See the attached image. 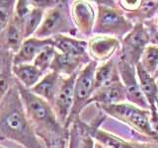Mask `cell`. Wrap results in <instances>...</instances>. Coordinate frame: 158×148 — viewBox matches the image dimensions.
I'll use <instances>...</instances> for the list:
<instances>
[{
	"mask_svg": "<svg viewBox=\"0 0 158 148\" xmlns=\"http://www.w3.org/2000/svg\"><path fill=\"white\" fill-rule=\"evenodd\" d=\"M25 41L24 29L21 21L15 16L7 28L0 34V44L9 53H17Z\"/></svg>",
	"mask_w": 158,
	"mask_h": 148,
	"instance_id": "cell-17",
	"label": "cell"
},
{
	"mask_svg": "<svg viewBox=\"0 0 158 148\" xmlns=\"http://www.w3.org/2000/svg\"><path fill=\"white\" fill-rule=\"evenodd\" d=\"M78 73L69 77H64L61 82L60 88L53 103L52 109L56 113L59 122L65 127L68 117L70 115L73 102H74V86Z\"/></svg>",
	"mask_w": 158,
	"mask_h": 148,
	"instance_id": "cell-9",
	"label": "cell"
},
{
	"mask_svg": "<svg viewBox=\"0 0 158 148\" xmlns=\"http://www.w3.org/2000/svg\"><path fill=\"white\" fill-rule=\"evenodd\" d=\"M97 66L98 63L92 60L78 72L74 86L73 107L65 125L67 130L80 118V113L89 105V100L95 92V71Z\"/></svg>",
	"mask_w": 158,
	"mask_h": 148,
	"instance_id": "cell-6",
	"label": "cell"
},
{
	"mask_svg": "<svg viewBox=\"0 0 158 148\" xmlns=\"http://www.w3.org/2000/svg\"><path fill=\"white\" fill-rule=\"evenodd\" d=\"M56 49L53 46H48L44 47L43 51L38 54V56L35 58L33 64L40 70L43 71L44 74L48 73L51 69L52 62L56 56Z\"/></svg>",
	"mask_w": 158,
	"mask_h": 148,
	"instance_id": "cell-24",
	"label": "cell"
},
{
	"mask_svg": "<svg viewBox=\"0 0 158 148\" xmlns=\"http://www.w3.org/2000/svg\"><path fill=\"white\" fill-rule=\"evenodd\" d=\"M67 141L68 139H62L53 143H49V144H46V148H66L68 147L66 146Z\"/></svg>",
	"mask_w": 158,
	"mask_h": 148,
	"instance_id": "cell-31",
	"label": "cell"
},
{
	"mask_svg": "<svg viewBox=\"0 0 158 148\" xmlns=\"http://www.w3.org/2000/svg\"><path fill=\"white\" fill-rule=\"evenodd\" d=\"M118 69L121 80L125 86L127 93V100L132 105H135L144 110H149V106L141 92L139 81L136 74V66L118 59Z\"/></svg>",
	"mask_w": 158,
	"mask_h": 148,
	"instance_id": "cell-8",
	"label": "cell"
},
{
	"mask_svg": "<svg viewBox=\"0 0 158 148\" xmlns=\"http://www.w3.org/2000/svg\"><path fill=\"white\" fill-rule=\"evenodd\" d=\"M16 84L28 120L37 136L44 141V145L62 139H69V130L59 122L52 107L18 81Z\"/></svg>",
	"mask_w": 158,
	"mask_h": 148,
	"instance_id": "cell-2",
	"label": "cell"
},
{
	"mask_svg": "<svg viewBox=\"0 0 158 148\" xmlns=\"http://www.w3.org/2000/svg\"><path fill=\"white\" fill-rule=\"evenodd\" d=\"M157 84H158V83H157Z\"/></svg>",
	"mask_w": 158,
	"mask_h": 148,
	"instance_id": "cell-36",
	"label": "cell"
},
{
	"mask_svg": "<svg viewBox=\"0 0 158 148\" xmlns=\"http://www.w3.org/2000/svg\"><path fill=\"white\" fill-rule=\"evenodd\" d=\"M12 74L17 78L18 82L27 89L36 86L44 75L43 71L32 63L12 65Z\"/></svg>",
	"mask_w": 158,
	"mask_h": 148,
	"instance_id": "cell-19",
	"label": "cell"
},
{
	"mask_svg": "<svg viewBox=\"0 0 158 148\" xmlns=\"http://www.w3.org/2000/svg\"><path fill=\"white\" fill-rule=\"evenodd\" d=\"M94 148H107V147H105L104 145L100 144V143H98V142H95V145H94Z\"/></svg>",
	"mask_w": 158,
	"mask_h": 148,
	"instance_id": "cell-33",
	"label": "cell"
},
{
	"mask_svg": "<svg viewBox=\"0 0 158 148\" xmlns=\"http://www.w3.org/2000/svg\"><path fill=\"white\" fill-rule=\"evenodd\" d=\"M98 107L107 115L126 123L137 132L150 138L151 141L158 142V133L152 127L149 110H144L128 103L102 105Z\"/></svg>",
	"mask_w": 158,
	"mask_h": 148,
	"instance_id": "cell-3",
	"label": "cell"
},
{
	"mask_svg": "<svg viewBox=\"0 0 158 148\" xmlns=\"http://www.w3.org/2000/svg\"><path fill=\"white\" fill-rule=\"evenodd\" d=\"M136 74L141 92L149 106L152 127L158 133V84L154 77L147 73L139 63L136 66Z\"/></svg>",
	"mask_w": 158,
	"mask_h": 148,
	"instance_id": "cell-10",
	"label": "cell"
},
{
	"mask_svg": "<svg viewBox=\"0 0 158 148\" xmlns=\"http://www.w3.org/2000/svg\"><path fill=\"white\" fill-rule=\"evenodd\" d=\"M11 74H12V59L6 62L4 67L0 70V103L3 100V98L6 96L7 92L11 87Z\"/></svg>",
	"mask_w": 158,
	"mask_h": 148,
	"instance_id": "cell-26",
	"label": "cell"
},
{
	"mask_svg": "<svg viewBox=\"0 0 158 148\" xmlns=\"http://www.w3.org/2000/svg\"><path fill=\"white\" fill-rule=\"evenodd\" d=\"M121 79L118 69V62L113 58L99 64L95 71V90L112 81Z\"/></svg>",
	"mask_w": 158,
	"mask_h": 148,
	"instance_id": "cell-20",
	"label": "cell"
},
{
	"mask_svg": "<svg viewBox=\"0 0 158 148\" xmlns=\"http://www.w3.org/2000/svg\"><path fill=\"white\" fill-rule=\"evenodd\" d=\"M92 60L89 58L74 57L56 51L49 71H54L63 77H69L78 73Z\"/></svg>",
	"mask_w": 158,
	"mask_h": 148,
	"instance_id": "cell-15",
	"label": "cell"
},
{
	"mask_svg": "<svg viewBox=\"0 0 158 148\" xmlns=\"http://www.w3.org/2000/svg\"><path fill=\"white\" fill-rule=\"evenodd\" d=\"M142 0H120L117 1L118 7L125 14L133 13L140 7Z\"/></svg>",
	"mask_w": 158,
	"mask_h": 148,
	"instance_id": "cell-27",
	"label": "cell"
},
{
	"mask_svg": "<svg viewBox=\"0 0 158 148\" xmlns=\"http://www.w3.org/2000/svg\"><path fill=\"white\" fill-rule=\"evenodd\" d=\"M80 141V130L76 125H72L69 128V139L67 148H78Z\"/></svg>",
	"mask_w": 158,
	"mask_h": 148,
	"instance_id": "cell-28",
	"label": "cell"
},
{
	"mask_svg": "<svg viewBox=\"0 0 158 148\" xmlns=\"http://www.w3.org/2000/svg\"><path fill=\"white\" fill-rule=\"evenodd\" d=\"M0 148H3V147H0Z\"/></svg>",
	"mask_w": 158,
	"mask_h": 148,
	"instance_id": "cell-35",
	"label": "cell"
},
{
	"mask_svg": "<svg viewBox=\"0 0 158 148\" xmlns=\"http://www.w3.org/2000/svg\"><path fill=\"white\" fill-rule=\"evenodd\" d=\"M80 130V141H79L78 148H94L95 142H94L93 138L81 130Z\"/></svg>",
	"mask_w": 158,
	"mask_h": 148,
	"instance_id": "cell-29",
	"label": "cell"
},
{
	"mask_svg": "<svg viewBox=\"0 0 158 148\" xmlns=\"http://www.w3.org/2000/svg\"><path fill=\"white\" fill-rule=\"evenodd\" d=\"M48 46H53L52 39H38L32 37L25 39L18 52L12 57V65L31 63L38 54Z\"/></svg>",
	"mask_w": 158,
	"mask_h": 148,
	"instance_id": "cell-14",
	"label": "cell"
},
{
	"mask_svg": "<svg viewBox=\"0 0 158 148\" xmlns=\"http://www.w3.org/2000/svg\"><path fill=\"white\" fill-rule=\"evenodd\" d=\"M10 140L24 148H42L29 121L17 84L9 89L0 103V141Z\"/></svg>",
	"mask_w": 158,
	"mask_h": 148,
	"instance_id": "cell-1",
	"label": "cell"
},
{
	"mask_svg": "<svg viewBox=\"0 0 158 148\" xmlns=\"http://www.w3.org/2000/svg\"><path fill=\"white\" fill-rule=\"evenodd\" d=\"M127 100L126 89L121 79L112 81L94 92L89 100V104L96 103L98 106L116 105L122 104Z\"/></svg>",
	"mask_w": 158,
	"mask_h": 148,
	"instance_id": "cell-13",
	"label": "cell"
},
{
	"mask_svg": "<svg viewBox=\"0 0 158 148\" xmlns=\"http://www.w3.org/2000/svg\"><path fill=\"white\" fill-rule=\"evenodd\" d=\"M132 148H158V142L150 141V142H135L131 141Z\"/></svg>",
	"mask_w": 158,
	"mask_h": 148,
	"instance_id": "cell-30",
	"label": "cell"
},
{
	"mask_svg": "<svg viewBox=\"0 0 158 148\" xmlns=\"http://www.w3.org/2000/svg\"><path fill=\"white\" fill-rule=\"evenodd\" d=\"M44 12H46L44 9L37 7L33 4V9L31 10V12L29 13V15L22 23L25 39L32 38L33 35L36 34V32L38 31V29L40 28L43 22Z\"/></svg>",
	"mask_w": 158,
	"mask_h": 148,
	"instance_id": "cell-21",
	"label": "cell"
},
{
	"mask_svg": "<svg viewBox=\"0 0 158 148\" xmlns=\"http://www.w3.org/2000/svg\"><path fill=\"white\" fill-rule=\"evenodd\" d=\"M150 36L143 23H135L132 30L121 42L120 58L133 66L140 62L143 51L150 44Z\"/></svg>",
	"mask_w": 158,
	"mask_h": 148,
	"instance_id": "cell-7",
	"label": "cell"
},
{
	"mask_svg": "<svg viewBox=\"0 0 158 148\" xmlns=\"http://www.w3.org/2000/svg\"><path fill=\"white\" fill-rule=\"evenodd\" d=\"M70 14L76 30L84 37H90L96 22V12L91 2L76 0L70 4Z\"/></svg>",
	"mask_w": 158,
	"mask_h": 148,
	"instance_id": "cell-11",
	"label": "cell"
},
{
	"mask_svg": "<svg viewBox=\"0 0 158 148\" xmlns=\"http://www.w3.org/2000/svg\"><path fill=\"white\" fill-rule=\"evenodd\" d=\"M63 78V76L59 75L56 72L48 71L44 74L37 85L30 90L34 94H36L37 96L44 99V101H47L52 107Z\"/></svg>",
	"mask_w": 158,
	"mask_h": 148,
	"instance_id": "cell-16",
	"label": "cell"
},
{
	"mask_svg": "<svg viewBox=\"0 0 158 148\" xmlns=\"http://www.w3.org/2000/svg\"><path fill=\"white\" fill-rule=\"evenodd\" d=\"M153 77H154V79L156 80V82L158 83V69H157V71L155 72V74L153 75Z\"/></svg>",
	"mask_w": 158,
	"mask_h": 148,
	"instance_id": "cell-34",
	"label": "cell"
},
{
	"mask_svg": "<svg viewBox=\"0 0 158 148\" xmlns=\"http://www.w3.org/2000/svg\"><path fill=\"white\" fill-rule=\"evenodd\" d=\"M69 1H58L54 6L46 10L43 22L34 37L38 39H52L57 35H76L70 14Z\"/></svg>",
	"mask_w": 158,
	"mask_h": 148,
	"instance_id": "cell-5",
	"label": "cell"
},
{
	"mask_svg": "<svg viewBox=\"0 0 158 148\" xmlns=\"http://www.w3.org/2000/svg\"><path fill=\"white\" fill-rule=\"evenodd\" d=\"M52 39L53 41V47L57 51L74 57L91 59L88 53V42L69 35H57Z\"/></svg>",
	"mask_w": 158,
	"mask_h": 148,
	"instance_id": "cell-18",
	"label": "cell"
},
{
	"mask_svg": "<svg viewBox=\"0 0 158 148\" xmlns=\"http://www.w3.org/2000/svg\"><path fill=\"white\" fill-rule=\"evenodd\" d=\"M97 3V17L93 33L123 39L131 31L135 24L115 5L105 4V1Z\"/></svg>",
	"mask_w": 158,
	"mask_h": 148,
	"instance_id": "cell-4",
	"label": "cell"
},
{
	"mask_svg": "<svg viewBox=\"0 0 158 148\" xmlns=\"http://www.w3.org/2000/svg\"><path fill=\"white\" fill-rule=\"evenodd\" d=\"M121 48V41L114 37L95 35L88 42V53L91 60L106 62Z\"/></svg>",
	"mask_w": 158,
	"mask_h": 148,
	"instance_id": "cell-12",
	"label": "cell"
},
{
	"mask_svg": "<svg viewBox=\"0 0 158 148\" xmlns=\"http://www.w3.org/2000/svg\"><path fill=\"white\" fill-rule=\"evenodd\" d=\"M139 64L150 75H154L158 69V46L150 43L143 51Z\"/></svg>",
	"mask_w": 158,
	"mask_h": 148,
	"instance_id": "cell-23",
	"label": "cell"
},
{
	"mask_svg": "<svg viewBox=\"0 0 158 148\" xmlns=\"http://www.w3.org/2000/svg\"><path fill=\"white\" fill-rule=\"evenodd\" d=\"M16 1H0V34L7 28L15 14Z\"/></svg>",
	"mask_w": 158,
	"mask_h": 148,
	"instance_id": "cell-25",
	"label": "cell"
},
{
	"mask_svg": "<svg viewBox=\"0 0 158 148\" xmlns=\"http://www.w3.org/2000/svg\"><path fill=\"white\" fill-rule=\"evenodd\" d=\"M158 13V1H144L142 0L140 7L135 12L126 14L131 21L135 23H145L151 20Z\"/></svg>",
	"mask_w": 158,
	"mask_h": 148,
	"instance_id": "cell-22",
	"label": "cell"
},
{
	"mask_svg": "<svg viewBox=\"0 0 158 148\" xmlns=\"http://www.w3.org/2000/svg\"><path fill=\"white\" fill-rule=\"evenodd\" d=\"M8 56H9V54H8V56H7V54L5 56L2 51H0V70H1V69L4 67V65L6 64V62L10 59V58H8Z\"/></svg>",
	"mask_w": 158,
	"mask_h": 148,
	"instance_id": "cell-32",
	"label": "cell"
}]
</instances>
